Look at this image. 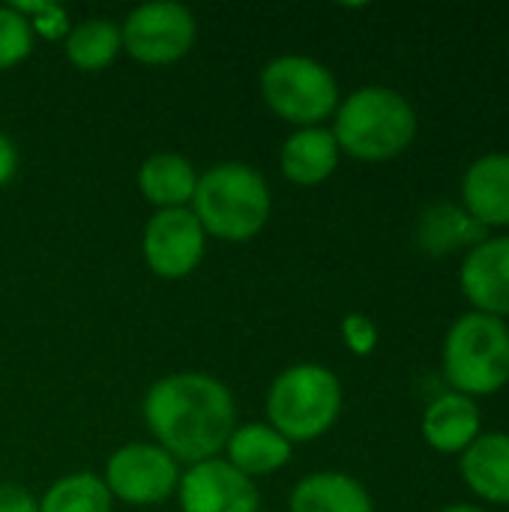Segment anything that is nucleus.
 Here are the masks:
<instances>
[{
  "label": "nucleus",
  "instance_id": "1",
  "mask_svg": "<svg viewBox=\"0 0 509 512\" xmlns=\"http://www.w3.org/2000/svg\"><path fill=\"white\" fill-rule=\"evenodd\" d=\"M144 423L174 462L216 459L237 429L231 390L204 372L159 378L144 396Z\"/></svg>",
  "mask_w": 509,
  "mask_h": 512
},
{
  "label": "nucleus",
  "instance_id": "2",
  "mask_svg": "<svg viewBox=\"0 0 509 512\" xmlns=\"http://www.w3.org/2000/svg\"><path fill=\"white\" fill-rule=\"evenodd\" d=\"M330 132L339 153L360 162H387L414 144L417 111L399 90L369 84L339 102Z\"/></svg>",
  "mask_w": 509,
  "mask_h": 512
},
{
  "label": "nucleus",
  "instance_id": "3",
  "mask_svg": "<svg viewBox=\"0 0 509 512\" xmlns=\"http://www.w3.org/2000/svg\"><path fill=\"white\" fill-rule=\"evenodd\" d=\"M273 210V195L264 174L246 162H219L198 174L192 213L207 237L246 243L258 237Z\"/></svg>",
  "mask_w": 509,
  "mask_h": 512
},
{
  "label": "nucleus",
  "instance_id": "4",
  "mask_svg": "<svg viewBox=\"0 0 509 512\" xmlns=\"http://www.w3.org/2000/svg\"><path fill=\"white\" fill-rule=\"evenodd\" d=\"M444 378L450 390L480 399L509 384V324L483 312L459 315L441 348Z\"/></svg>",
  "mask_w": 509,
  "mask_h": 512
},
{
  "label": "nucleus",
  "instance_id": "5",
  "mask_svg": "<svg viewBox=\"0 0 509 512\" xmlns=\"http://www.w3.org/2000/svg\"><path fill=\"white\" fill-rule=\"evenodd\" d=\"M342 414V381L318 363L285 369L267 390V423L288 441L306 444L327 435Z\"/></svg>",
  "mask_w": 509,
  "mask_h": 512
},
{
  "label": "nucleus",
  "instance_id": "6",
  "mask_svg": "<svg viewBox=\"0 0 509 512\" xmlns=\"http://www.w3.org/2000/svg\"><path fill=\"white\" fill-rule=\"evenodd\" d=\"M261 96L279 120L297 129L321 126L342 102L336 75L315 57L303 54H282L270 60L261 72Z\"/></svg>",
  "mask_w": 509,
  "mask_h": 512
},
{
  "label": "nucleus",
  "instance_id": "7",
  "mask_svg": "<svg viewBox=\"0 0 509 512\" xmlns=\"http://www.w3.org/2000/svg\"><path fill=\"white\" fill-rule=\"evenodd\" d=\"M123 51L144 66H168L186 57L198 39V21L189 6L159 0L135 6L120 27Z\"/></svg>",
  "mask_w": 509,
  "mask_h": 512
},
{
  "label": "nucleus",
  "instance_id": "8",
  "mask_svg": "<svg viewBox=\"0 0 509 512\" xmlns=\"http://www.w3.org/2000/svg\"><path fill=\"white\" fill-rule=\"evenodd\" d=\"M102 480L111 498L129 507H156L177 492L180 468L159 444H126L108 456Z\"/></svg>",
  "mask_w": 509,
  "mask_h": 512
},
{
  "label": "nucleus",
  "instance_id": "9",
  "mask_svg": "<svg viewBox=\"0 0 509 512\" xmlns=\"http://www.w3.org/2000/svg\"><path fill=\"white\" fill-rule=\"evenodd\" d=\"M207 249V234L189 207L156 210L141 237L147 267L162 279H186L198 270Z\"/></svg>",
  "mask_w": 509,
  "mask_h": 512
},
{
  "label": "nucleus",
  "instance_id": "10",
  "mask_svg": "<svg viewBox=\"0 0 509 512\" xmlns=\"http://www.w3.org/2000/svg\"><path fill=\"white\" fill-rule=\"evenodd\" d=\"M183 512H258V486L228 459H207L180 474L177 486Z\"/></svg>",
  "mask_w": 509,
  "mask_h": 512
},
{
  "label": "nucleus",
  "instance_id": "11",
  "mask_svg": "<svg viewBox=\"0 0 509 512\" xmlns=\"http://www.w3.org/2000/svg\"><path fill=\"white\" fill-rule=\"evenodd\" d=\"M459 288L474 312L509 321V234L486 237L465 252Z\"/></svg>",
  "mask_w": 509,
  "mask_h": 512
},
{
  "label": "nucleus",
  "instance_id": "12",
  "mask_svg": "<svg viewBox=\"0 0 509 512\" xmlns=\"http://www.w3.org/2000/svg\"><path fill=\"white\" fill-rule=\"evenodd\" d=\"M420 432L435 453L462 456L483 435V414L477 408V399L462 396L456 390H444L426 405Z\"/></svg>",
  "mask_w": 509,
  "mask_h": 512
},
{
  "label": "nucleus",
  "instance_id": "13",
  "mask_svg": "<svg viewBox=\"0 0 509 512\" xmlns=\"http://www.w3.org/2000/svg\"><path fill=\"white\" fill-rule=\"evenodd\" d=\"M462 207L486 228H509V153H486L462 174Z\"/></svg>",
  "mask_w": 509,
  "mask_h": 512
},
{
  "label": "nucleus",
  "instance_id": "14",
  "mask_svg": "<svg viewBox=\"0 0 509 512\" xmlns=\"http://www.w3.org/2000/svg\"><path fill=\"white\" fill-rule=\"evenodd\" d=\"M459 474L480 501L509 507V432H483L459 456Z\"/></svg>",
  "mask_w": 509,
  "mask_h": 512
},
{
  "label": "nucleus",
  "instance_id": "15",
  "mask_svg": "<svg viewBox=\"0 0 509 512\" xmlns=\"http://www.w3.org/2000/svg\"><path fill=\"white\" fill-rule=\"evenodd\" d=\"M339 144L327 126H306L294 129L282 150H279V168L285 180L297 186H318L333 177L339 168Z\"/></svg>",
  "mask_w": 509,
  "mask_h": 512
},
{
  "label": "nucleus",
  "instance_id": "16",
  "mask_svg": "<svg viewBox=\"0 0 509 512\" xmlns=\"http://www.w3.org/2000/svg\"><path fill=\"white\" fill-rule=\"evenodd\" d=\"M489 237V231L462 207V204H432L420 213L417 222V246L432 255H453L459 249H474L477 243H483Z\"/></svg>",
  "mask_w": 509,
  "mask_h": 512
},
{
  "label": "nucleus",
  "instance_id": "17",
  "mask_svg": "<svg viewBox=\"0 0 509 512\" xmlns=\"http://www.w3.org/2000/svg\"><path fill=\"white\" fill-rule=\"evenodd\" d=\"M288 504L291 512H375L372 495L363 483L342 471H318L303 477Z\"/></svg>",
  "mask_w": 509,
  "mask_h": 512
},
{
  "label": "nucleus",
  "instance_id": "18",
  "mask_svg": "<svg viewBox=\"0 0 509 512\" xmlns=\"http://www.w3.org/2000/svg\"><path fill=\"white\" fill-rule=\"evenodd\" d=\"M291 447L294 444H288L270 423H243L231 432L225 456L240 474L252 480L285 468L291 462Z\"/></svg>",
  "mask_w": 509,
  "mask_h": 512
},
{
  "label": "nucleus",
  "instance_id": "19",
  "mask_svg": "<svg viewBox=\"0 0 509 512\" xmlns=\"http://www.w3.org/2000/svg\"><path fill=\"white\" fill-rule=\"evenodd\" d=\"M198 174L192 162L180 153H156L138 168V192L156 210H174L192 204Z\"/></svg>",
  "mask_w": 509,
  "mask_h": 512
},
{
  "label": "nucleus",
  "instance_id": "20",
  "mask_svg": "<svg viewBox=\"0 0 509 512\" xmlns=\"http://www.w3.org/2000/svg\"><path fill=\"white\" fill-rule=\"evenodd\" d=\"M120 51H123L120 24H114L111 18H87L81 24H72L63 39L66 60L81 72L108 69Z\"/></svg>",
  "mask_w": 509,
  "mask_h": 512
},
{
  "label": "nucleus",
  "instance_id": "21",
  "mask_svg": "<svg viewBox=\"0 0 509 512\" xmlns=\"http://www.w3.org/2000/svg\"><path fill=\"white\" fill-rule=\"evenodd\" d=\"M114 498L99 474L75 471L48 486L39 501V512H111Z\"/></svg>",
  "mask_w": 509,
  "mask_h": 512
},
{
  "label": "nucleus",
  "instance_id": "22",
  "mask_svg": "<svg viewBox=\"0 0 509 512\" xmlns=\"http://www.w3.org/2000/svg\"><path fill=\"white\" fill-rule=\"evenodd\" d=\"M30 51H33L30 21L18 9L0 6V72L27 60Z\"/></svg>",
  "mask_w": 509,
  "mask_h": 512
},
{
  "label": "nucleus",
  "instance_id": "23",
  "mask_svg": "<svg viewBox=\"0 0 509 512\" xmlns=\"http://www.w3.org/2000/svg\"><path fill=\"white\" fill-rule=\"evenodd\" d=\"M12 9H18L30 21L33 36L39 33L42 39H66V33L72 27L66 9L51 0H27V3L18 0V3H12Z\"/></svg>",
  "mask_w": 509,
  "mask_h": 512
},
{
  "label": "nucleus",
  "instance_id": "24",
  "mask_svg": "<svg viewBox=\"0 0 509 512\" xmlns=\"http://www.w3.org/2000/svg\"><path fill=\"white\" fill-rule=\"evenodd\" d=\"M342 342L348 345L351 354L369 357L378 348V327H375V321L360 315V312L345 315L342 318Z\"/></svg>",
  "mask_w": 509,
  "mask_h": 512
},
{
  "label": "nucleus",
  "instance_id": "25",
  "mask_svg": "<svg viewBox=\"0 0 509 512\" xmlns=\"http://www.w3.org/2000/svg\"><path fill=\"white\" fill-rule=\"evenodd\" d=\"M0 512H39V501L21 486H0Z\"/></svg>",
  "mask_w": 509,
  "mask_h": 512
},
{
  "label": "nucleus",
  "instance_id": "26",
  "mask_svg": "<svg viewBox=\"0 0 509 512\" xmlns=\"http://www.w3.org/2000/svg\"><path fill=\"white\" fill-rule=\"evenodd\" d=\"M18 171V150L9 135L0 132V186H6Z\"/></svg>",
  "mask_w": 509,
  "mask_h": 512
},
{
  "label": "nucleus",
  "instance_id": "27",
  "mask_svg": "<svg viewBox=\"0 0 509 512\" xmlns=\"http://www.w3.org/2000/svg\"><path fill=\"white\" fill-rule=\"evenodd\" d=\"M441 512H486L483 507H474V504H450V507H444Z\"/></svg>",
  "mask_w": 509,
  "mask_h": 512
}]
</instances>
